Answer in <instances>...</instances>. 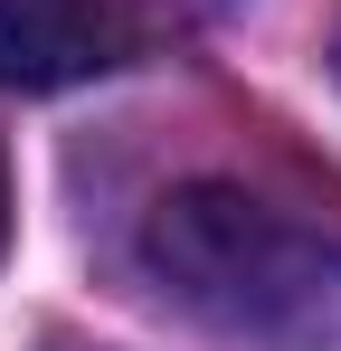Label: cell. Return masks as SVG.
I'll return each instance as SVG.
<instances>
[{
    "mask_svg": "<svg viewBox=\"0 0 341 351\" xmlns=\"http://www.w3.org/2000/svg\"><path fill=\"white\" fill-rule=\"evenodd\" d=\"M152 285L237 351H341V237L284 219L275 199L190 180L142 219Z\"/></svg>",
    "mask_w": 341,
    "mask_h": 351,
    "instance_id": "obj_1",
    "label": "cell"
},
{
    "mask_svg": "<svg viewBox=\"0 0 341 351\" xmlns=\"http://www.w3.org/2000/svg\"><path fill=\"white\" fill-rule=\"evenodd\" d=\"M227 0H0V86L10 95H66L86 76L162 58L199 38Z\"/></svg>",
    "mask_w": 341,
    "mask_h": 351,
    "instance_id": "obj_2",
    "label": "cell"
},
{
    "mask_svg": "<svg viewBox=\"0 0 341 351\" xmlns=\"http://www.w3.org/2000/svg\"><path fill=\"white\" fill-rule=\"evenodd\" d=\"M0 247H10V162H0Z\"/></svg>",
    "mask_w": 341,
    "mask_h": 351,
    "instance_id": "obj_3",
    "label": "cell"
},
{
    "mask_svg": "<svg viewBox=\"0 0 341 351\" xmlns=\"http://www.w3.org/2000/svg\"><path fill=\"white\" fill-rule=\"evenodd\" d=\"M332 66H341V38H332Z\"/></svg>",
    "mask_w": 341,
    "mask_h": 351,
    "instance_id": "obj_4",
    "label": "cell"
}]
</instances>
